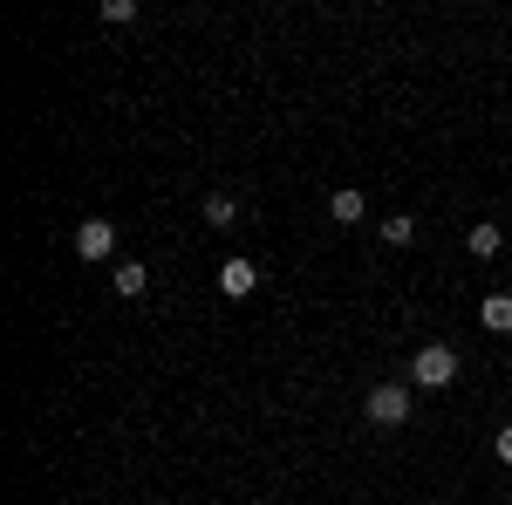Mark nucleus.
<instances>
[{
    "mask_svg": "<svg viewBox=\"0 0 512 505\" xmlns=\"http://www.w3.org/2000/svg\"><path fill=\"white\" fill-rule=\"evenodd\" d=\"M328 219H335V226H362V219H369V198L342 185V192L328 198Z\"/></svg>",
    "mask_w": 512,
    "mask_h": 505,
    "instance_id": "nucleus-5",
    "label": "nucleus"
},
{
    "mask_svg": "<svg viewBox=\"0 0 512 505\" xmlns=\"http://www.w3.org/2000/svg\"><path fill=\"white\" fill-rule=\"evenodd\" d=\"M478 321H485L492 335H512V294H485V308H478Z\"/></svg>",
    "mask_w": 512,
    "mask_h": 505,
    "instance_id": "nucleus-8",
    "label": "nucleus"
},
{
    "mask_svg": "<svg viewBox=\"0 0 512 505\" xmlns=\"http://www.w3.org/2000/svg\"><path fill=\"white\" fill-rule=\"evenodd\" d=\"M383 239H390V246H410V239H417V219H410V212H390V219H383Z\"/></svg>",
    "mask_w": 512,
    "mask_h": 505,
    "instance_id": "nucleus-10",
    "label": "nucleus"
},
{
    "mask_svg": "<svg viewBox=\"0 0 512 505\" xmlns=\"http://www.w3.org/2000/svg\"><path fill=\"white\" fill-rule=\"evenodd\" d=\"M205 226H219V233H226V226H239V205L226 192H212V198H205Z\"/></svg>",
    "mask_w": 512,
    "mask_h": 505,
    "instance_id": "nucleus-9",
    "label": "nucleus"
},
{
    "mask_svg": "<svg viewBox=\"0 0 512 505\" xmlns=\"http://www.w3.org/2000/svg\"><path fill=\"white\" fill-rule=\"evenodd\" d=\"M499 246H506V233H499L492 219H478L472 233H465V253H472V260H499Z\"/></svg>",
    "mask_w": 512,
    "mask_h": 505,
    "instance_id": "nucleus-6",
    "label": "nucleus"
},
{
    "mask_svg": "<svg viewBox=\"0 0 512 505\" xmlns=\"http://www.w3.org/2000/svg\"><path fill=\"white\" fill-rule=\"evenodd\" d=\"M76 253L89 260V267L117 260V226H110V219H82V226H76Z\"/></svg>",
    "mask_w": 512,
    "mask_h": 505,
    "instance_id": "nucleus-3",
    "label": "nucleus"
},
{
    "mask_svg": "<svg viewBox=\"0 0 512 505\" xmlns=\"http://www.w3.org/2000/svg\"><path fill=\"white\" fill-rule=\"evenodd\" d=\"M103 21H117V28H123V21H137V0H103Z\"/></svg>",
    "mask_w": 512,
    "mask_h": 505,
    "instance_id": "nucleus-11",
    "label": "nucleus"
},
{
    "mask_svg": "<svg viewBox=\"0 0 512 505\" xmlns=\"http://www.w3.org/2000/svg\"><path fill=\"white\" fill-rule=\"evenodd\" d=\"M110 280H117V294H130V301H137V294L151 287V267H144V260H117V267H110Z\"/></svg>",
    "mask_w": 512,
    "mask_h": 505,
    "instance_id": "nucleus-7",
    "label": "nucleus"
},
{
    "mask_svg": "<svg viewBox=\"0 0 512 505\" xmlns=\"http://www.w3.org/2000/svg\"><path fill=\"white\" fill-rule=\"evenodd\" d=\"M410 383L451 389V383H458V349H451V342H424V349L410 355Z\"/></svg>",
    "mask_w": 512,
    "mask_h": 505,
    "instance_id": "nucleus-1",
    "label": "nucleus"
},
{
    "mask_svg": "<svg viewBox=\"0 0 512 505\" xmlns=\"http://www.w3.org/2000/svg\"><path fill=\"white\" fill-rule=\"evenodd\" d=\"M492 451H499V458H506V465H512V424L499 430V437H492Z\"/></svg>",
    "mask_w": 512,
    "mask_h": 505,
    "instance_id": "nucleus-12",
    "label": "nucleus"
},
{
    "mask_svg": "<svg viewBox=\"0 0 512 505\" xmlns=\"http://www.w3.org/2000/svg\"><path fill=\"white\" fill-rule=\"evenodd\" d=\"M219 287H226L233 301H246V294L260 287V267H253V260H226V267H219Z\"/></svg>",
    "mask_w": 512,
    "mask_h": 505,
    "instance_id": "nucleus-4",
    "label": "nucleus"
},
{
    "mask_svg": "<svg viewBox=\"0 0 512 505\" xmlns=\"http://www.w3.org/2000/svg\"><path fill=\"white\" fill-rule=\"evenodd\" d=\"M362 410H369V424H376V430H396L403 417H410V383H376Z\"/></svg>",
    "mask_w": 512,
    "mask_h": 505,
    "instance_id": "nucleus-2",
    "label": "nucleus"
}]
</instances>
